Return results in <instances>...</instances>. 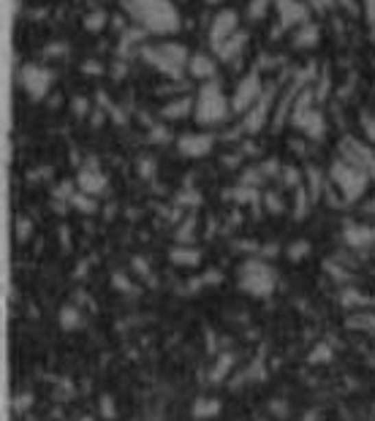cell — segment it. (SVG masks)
I'll return each instance as SVG.
<instances>
[{"instance_id": "9c48e42d", "label": "cell", "mask_w": 375, "mask_h": 421, "mask_svg": "<svg viewBox=\"0 0 375 421\" xmlns=\"http://www.w3.org/2000/svg\"><path fill=\"white\" fill-rule=\"evenodd\" d=\"M237 30H239V14H237L234 8H218V11L213 14L210 25H207V41H210L213 52H215L221 44H226Z\"/></svg>"}, {"instance_id": "6da1fadb", "label": "cell", "mask_w": 375, "mask_h": 421, "mask_svg": "<svg viewBox=\"0 0 375 421\" xmlns=\"http://www.w3.org/2000/svg\"><path fill=\"white\" fill-rule=\"evenodd\" d=\"M234 109H231V95H226L223 84L215 82H204L196 90V109H193V120L202 131H215L231 120Z\"/></svg>"}, {"instance_id": "ba28073f", "label": "cell", "mask_w": 375, "mask_h": 421, "mask_svg": "<svg viewBox=\"0 0 375 421\" xmlns=\"http://www.w3.org/2000/svg\"><path fill=\"white\" fill-rule=\"evenodd\" d=\"M272 11H275V30H297L300 25L304 22H310V5H307V0H275V5H272Z\"/></svg>"}, {"instance_id": "f1b7e54d", "label": "cell", "mask_w": 375, "mask_h": 421, "mask_svg": "<svg viewBox=\"0 0 375 421\" xmlns=\"http://www.w3.org/2000/svg\"><path fill=\"white\" fill-rule=\"evenodd\" d=\"M112 280H114V288H117L120 293H136V285L128 280V278H123V272H117Z\"/></svg>"}, {"instance_id": "8992f818", "label": "cell", "mask_w": 375, "mask_h": 421, "mask_svg": "<svg viewBox=\"0 0 375 421\" xmlns=\"http://www.w3.org/2000/svg\"><path fill=\"white\" fill-rule=\"evenodd\" d=\"M264 90H267V84H264L261 71L258 69L245 71L237 79L234 90H231V109H234V115H247L256 106V101L264 95Z\"/></svg>"}, {"instance_id": "83f0119b", "label": "cell", "mask_w": 375, "mask_h": 421, "mask_svg": "<svg viewBox=\"0 0 375 421\" xmlns=\"http://www.w3.org/2000/svg\"><path fill=\"white\" fill-rule=\"evenodd\" d=\"M30 405H33V397H30L27 392H22V394H14V413H25Z\"/></svg>"}, {"instance_id": "e0dca14e", "label": "cell", "mask_w": 375, "mask_h": 421, "mask_svg": "<svg viewBox=\"0 0 375 421\" xmlns=\"http://www.w3.org/2000/svg\"><path fill=\"white\" fill-rule=\"evenodd\" d=\"M169 258H171L177 267L193 269V267H199V261H202V250H199V248H191V245H177V248L169 253Z\"/></svg>"}, {"instance_id": "1f68e13d", "label": "cell", "mask_w": 375, "mask_h": 421, "mask_svg": "<svg viewBox=\"0 0 375 421\" xmlns=\"http://www.w3.org/2000/svg\"><path fill=\"white\" fill-rule=\"evenodd\" d=\"M87 112H90V104H87V98L76 95V98H74V115H76V117H87Z\"/></svg>"}, {"instance_id": "603a6c76", "label": "cell", "mask_w": 375, "mask_h": 421, "mask_svg": "<svg viewBox=\"0 0 375 421\" xmlns=\"http://www.w3.org/2000/svg\"><path fill=\"white\" fill-rule=\"evenodd\" d=\"M69 52H71L69 41H49L44 47V58L47 60H63V58H69Z\"/></svg>"}, {"instance_id": "f546056e", "label": "cell", "mask_w": 375, "mask_h": 421, "mask_svg": "<svg viewBox=\"0 0 375 421\" xmlns=\"http://www.w3.org/2000/svg\"><path fill=\"white\" fill-rule=\"evenodd\" d=\"M329 359H332L329 346H315L313 353H310V361H313V364H318V361H329Z\"/></svg>"}, {"instance_id": "4316f807", "label": "cell", "mask_w": 375, "mask_h": 421, "mask_svg": "<svg viewBox=\"0 0 375 421\" xmlns=\"http://www.w3.org/2000/svg\"><path fill=\"white\" fill-rule=\"evenodd\" d=\"M362 128H365V136H367V141L375 147V112L362 115Z\"/></svg>"}, {"instance_id": "d4e9b609", "label": "cell", "mask_w": 375, "mask_h": 421, "mask_svg": "<svg viewBox=\"0 0 375 421\" xmlns=\"http://www.w3.org/2000/svg\"><path fill=\"white\" fill-rule=\"evenodd\" d=\"M30 234H33L30 220H27V217H16V223H14V237H16V242H27Z\"/></svg>"}, {"instance_id": "4dcf8cb0", "label": "cell", "mask_w": 375, "mask_h": 421, "mask_svg": "<svg viewBox=\"0 0 375 421\" xmlns=\"http://www.w3.org/2000/svg\"><path fill=\"white\" fill-rule=\"evenodd\" d=\"M307 253H310V242H304V239H302V242H294L291 250H289V256H291L294 261H297V258H304Z\"/></svg>"}, {"instance_id": "484cf974", "label": "cell", "mask_w": 375, "mask_h": 421, "mask_svg": "<svg viewBox=\"0 0 375 421\" xmlns=\"http://www.w3.org/2000/svg\"><path fill=\"white\" fill-rule=\"evenodd\" d=\"M171 139V131H169V123H163L160 120V125H155L150 131V141L152 144H163V141Z\"/></svg>"}, {"instance_id": "277c9868", "label": "cell", "mask_w": 375, "mask_h": 421, "mask_svg": "<svg viewBox=\"0 0 375 421\" xmlns=\"http://www.w3.org/2000/svg\"><path fill=\"white\" fill-rule=\"evenodd\" d=\"M329 177H332L335 188H337L348 202H356V199L367 191V185H370V174H367L365 169L348 163L346 158H337V160L332 163Z\"/></svg>"}, {"instance_id": "5b68a950", "label": "cell", "mask_w": 375, "mask_h": 421, "mask_svg": "<svg viewBox=\"0 0 375 421\" xmlns=\"http://www.w3.org/2000/svg\"><path fill=\"white\" fill-rule=\"evenodd\" d=\"M275 282H278L275 269L267 261H261L258 256L247 258L239 267V288L245 293H250V296H269L272 288H275Z\"/></svg>"}, {"instance_id": "d6a6232c", "label": "cell", "mask_w": 375, "mask_h": 421, "mask_svg": "<svg viewBox=\"0 0 375 421\" xmlns=\"http://www.w3.org/2000/svg\"><path fill=\"white\" fill-rule=\"evenodd\" d=\"M139 174H142V177H152V174H155L152 158H139Z\"/></svg>"}, {"instance_id": "7a4b0ae2", "label": "cell", "mask_w": 375, "mask_h": 421, "mask_svg": "<svg viewBox=\"0 0 375 421\" xmlns=\"http://www.w3.org/2000/svg\"><path fill=\"white\" fill-rule=\"evenodd\" d=\"M125 11L152 36H174L180 30V11L171 0H125Z\"/></svg>"}, {"instance_id": "836d02e7", "label": "cell", "mask_w": 375, "mask_h": 421, "mask_svg": "<svg viewBox=\"0 0 375 421\" xmlns=\"http://www.w3.org/2000/svg\"><path fill=\"white\" fill-rule=\"evenodd\" d=\"M101 413L106 416V419H114V402H112V397H101Z\"/></svg>"}, {"instance_id": "5bb4252c", "label": "cell", "mask_w": 375, "mask_h": 421, "mask_svg": "<svg viewBox=\"0 0 375 421\" xmlns=\"http://www.w3.org/2000/svg\"><path fill=\"white\" fill-rule=\"evenodd\" d=\"M193 109H196V95L180 93V95L169 98V101L160 106V120H163V123H182V120L193 117Z\"/></svg>"}, {"instance_id": "2e32d148", "label": "cell", "mask_w": 375, "mask_h": 421, "mask_svg": "<svg viewBox=\"0 0 375 421\" xmlns=\"http://www.w3.org/2000/svg\"><path fill=\"white\" fill-rule=\"evenodd\" d=\"M321 44V25L315 19L300 25L297 30H291V49L297 52H313Z\"/></svg>"}, {"instance_id": "4fadbf2b", "label": "cell", "mask_w": 375, "mask_h": 421, "mask_svg": "<svg viewBox=\"0 0 375 421\" xmlns=\"http://www.w3.org/2000/svg\"><path fill=\"white\" fill-rule=\"evenodd\" d=\"M218 63H221L218 55H210V52L199 49V52H193L191 60H188V76L196 79L199 84L215 82V79H218Z\"/></svg>"}, {"instance_id": "52a82bcc", "label": "cell", "mask_w": 375, "mask_h": 421, "mask_svg": "<svg viewBox=\"0 0 375 421\" xmlns=\"http://www.w3.org/2000/svg\"><path fill=\"white\" fill-rule=\"evenodd\" d=\"M19 84L27 93L30 101H44L55 84V73L52 69L41 66V63H25L19 69Z\"/></svg>"}, {"instance_id": "44dd1931", "label": "cell", "mask_w": 375, "mask_h": 421, "mask_svg": "<svg viewBox=\"0 0 375 421\" xmlns=\"http://www.w3.org/2000/svg\"><path fill=\"white\" fill-rule=\"evenodd\" d=\"M218 411H221V402H218V400H207V397L196 400V405L191 408V413H193L196 419H210V416H215Z\"/></svg>"}, {"instance_id": "7402d4cb", "label": "cell", "mask_w": 375, "mask_h": 421, "mask_svg": "<svg viewBox=\"0 0 375 421\" xmlns=\"http://www.w3.org/2000/svg\"><path fill=\"white\" fill-rule=\"evenodd\" d=\"M71 207H74L76 212H82V215H93V212L98 210V202H95V196L76 191L74 199H71Z\"/></svg>"}, {"instance_id": "30bf717a", "label": "cell", "mask_w": 375, "mask_h": 421, "mask_svg": "<svg viewBox=\"0 0 375 421\" xmlns=\"http://www.w3.org/2000/svg\"><path fill=\"white\" fill-rule=\"evenodd\" d=\"M272 104H275V87L267 84V90H264V95L256 101V106H253L247 115H242V125H239V128H242L245 134H258V131L267 125V120L275 117Z\"/></svg>"}, {"instance_id": "cb8c5ba5", "label": "cell", "mask_w": 375, "mask_h": 421, "mask_svg": "<svg viewBox=\"0 0 375 421\" xmlns=\"http://www.w3.org/2000/svg\"><path fill=\"white\" fill-rule=\"evenodd\" d=\"M79 73H84V76H104L106 66L101 60H95V58H87V60L79 63Z\"/></svg>"}, {"instance_id": "7c38bea8", "label": "cell", "mask_w": 375, "mask_h": 421, "mask_svg": "<svg viewBox=\"0 0 375 421\" xmlns=\"http://www.w3.org/2000/svg\"><path fill=\"white\" fill-rule=\"evenodd\" d=\"M76 188L82 193H90V196H101L106 188H109V177L98 169V160L95 158H87V163L79 169L76 174Z\"/></svg>"}, {"instance_id": "9a60e30c", "label": "cell", "mask_w": 375, "mask_h": 421, "mask_svg": "<svg viewBox=\"0 0 375 421\" xmlns=\"http://www.w3.org/2000/svg\"><path fill=\"white\" fill-rule=\"evenodd\" d=\"M247 44H250V33L239 27V30H237L226 44H221V47L215 49V55H218V60H221L223 66H237V63L245 58Z\"/></svg>"}, {"instance_id": "ffe728a7", "label": "cell", "mask_w": 375, "mask_h": 421, "mask_svg": "<svg viewBox=\"0 0 375 421\" xmlns=\"http://www.w3.org/2000/svg\"><path fill=\"white\" fill-rule=\"evenodd\" d=\"M275 0H245V16L250 22H264L267 14L272 11Z\"/></svg>"}, {"instance_id": "e575fe53", "label": "cell", "mask_w": 375, "mask_h": 421, "mask_svg": "<svg viewBox=\"0 0 375 421\" xmlns=\"http://www.w3.org/2000/svg\"><path fill=\"white\" fill-rule=\"evenodd\" d=\"M267 210L280 212V210H283V199H280V196H275V193H269V196H267Z\"/></svg>"}, {"instance_id": "d6986e66", "label": "cell", "mask_w": 375, "mask_h": 421, "mask_svg": "<svg viewBox=\"0 0 375 421\" xmlns=\"http://www.w3.org/2000/svg\"><path fill=\"white\" fill-rule=\"evenodd\" d=\"M58 324L66 329V332H76V329H82L84 326V315H82V310L74 307V304H66L63 310H60V315H58Z\"/></svg>"}, {"instance_id": "8d00e7d4", "label": "cell", "mask_w": 375, "mask_h": 421, "mask_svg": "<svg viewBox=\"0 0 375 421\" xmlns=\"http://www.w3.org/2000/svg\"><path fill=\"white\" fill-rule=\"evenodd\" d=\"M79 421H95V419H93V416H82Z\"/></svg>"}, {"instance_id": "8fae6325", "label": "cell", "mask_w": 375, "mask_h": 421, "mask_svg": "<svg viewBox=\"0 0 375 421\" xmlns=\"http://www.w3.org/2000/svg\"><path fill=\"white\" fill-rule=\"evenodd\" d=\"M215 149V136L210 131H185L177 136V152L182 158H207Z\"/></svg>"}, {"instance_id": "d590c367", "label": "cell", "mask_w": 375, "mask_h": 421, "mask_svg": "<svg viewBox=\"0 0 375 421\" xmlns=\"http://www.w3.org/2000/svg\"><path fill=\"white\" fill-rule=\"evenodd\" d=\"M204 5H207V8H218V5H221V0H204Z\"/></svg>"}, {"instance_id": "ac0fdd59", "label": "cell", "mask_w": 375, "mask_h": 421, "mask_svg": "<svg viewBox=\"0 0 375 421\" xmlns=\"http://www.w3.org/2000/svg\"><path fill=\"white\" fill-rule=\"evenodd\" d=\"M109 11L106 8H93V11H87L84 14V19H82V25H84V30L87 33H101V30H106L109 27Z\"/></svg>"}, {"instance_id": "3957f363", "label": "cell", "mask_w": 375, "mask_h": 421, "mask_svg": "<svg viewBox=\"0 0 375 421\" xmlns=\"http://www.w3.org/2000/svg\"><path fill=\"white\" fill-rule=\"evenodd\" d=\"M191 49L180 41H155L142 47V58L145 63L152 66L160 76L166 79H182V73H188V60H191Z\"/></svg>"}]
</instances>
